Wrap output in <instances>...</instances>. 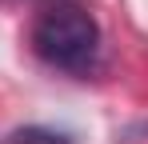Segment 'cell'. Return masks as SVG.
Here are the masks:
<instances>
[{
  "label": "cell",
  "instance_id": "6da1fadb",
  "mask_svg": "<svg viewBox=\"0 0 148 144\" xmlns=\"http://www.w3.org/2000/svg\"><path fill=\"white\" fill-rule=\"evenodd\" d=\"M36 56L60 72H88L100 56V28L80 4H52L32 24Z\"/></svg>",
  "mask_w": 148,
  "mask_h": 144
},
{
  "label": "cell",
  "instance_id": "7a4b0ae2",
  "mask_svg": "<svg viewBox=\"0 0 148 144\" xmlns=\"http://www.w3.org/2000/svg\"><path fill=\"white\" fill-rule=\"evenodd\" d=\"M4 144H68L64 132H56V128H20V132H12Z\"/></svg>",
  "mask_w": 148,
  "mask_h": 144
}]
</instances>
